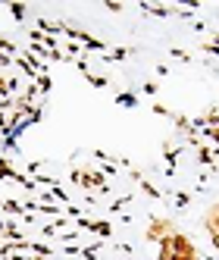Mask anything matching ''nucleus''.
<instances>
[{
	"instance_id": "3",
	"label": "nucleus",
	"mask_w": 219,
	"mask_h": 260,
	"mask_svg": "<svg viewBox=\"0 0 219 260\" xmlns=\"http://www.w3.org/2000/svg\"><path fill=\"white\" fill-rule=\"evenodd\" d=\"M169 260H197V254H178V257H169Z\"/></svg>"
},
{
	"instance_id": "2",
	"label": "nucleus",
	"mask_w": 219,
	"mask_h": 260,
	"mask_svg": "<svg viewBox=\"0 0 219 260\" xmlns=\"http://www.w3.org/2000/svg\"><path fill=\"white\" fill-rule=\"evenodd\" d=\"M207 229H210V235H219V213L216 210H210V216H207Z\"/></svg>"
},
{
	"instance_id": "4",
	"label": "nucleus",
	"mask_w": 219,
	"mask_h": 260,
	"mask_svg": "<svg viewBox=\"0 0 219 260\" xmlns=\"http://www.w3.org/2000/svg\"><path fill=\"white\" fill-rule=\"evenodd\" d=\"M213 245H216V248H219V235H213Z\"/></svg>"
},
{
	"instance_id": "1",
	"label": "nucleus",
	"mask_w": 219,
	"mask_h": 260,
	"mask_svg": "<svg viewBox=\"0 0 219 260\" xmlns=\"http://www.w3.org/2000/svg\"><path fill=\"white\" fill-rule=\"evenodd\" d=\"M172 232H175V226H172L169 219H154L151 229H148V238H151V241H163V238L172 235Z\"/></svg>"
}]
</instances>
